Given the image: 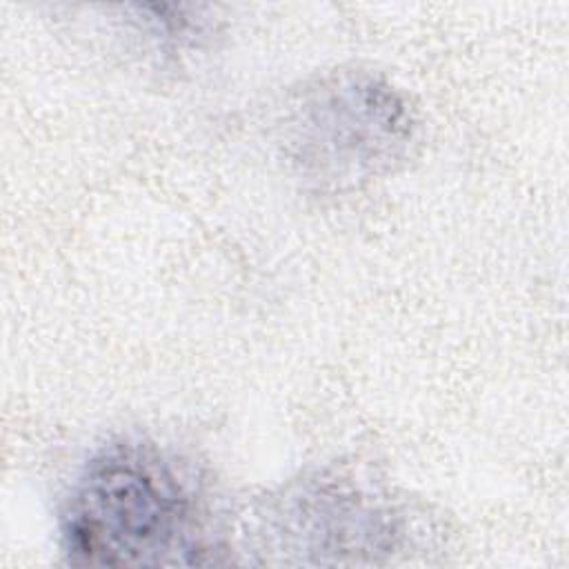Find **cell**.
Masks as SVG:
<instances>
[{"label": "cell", "mask_w": 569, "mask_h": 569, "mask_svg": "<svg viewBox=\"0 0 569 569\" xmlns=\"http://www.w3.org/2000/svg\"><path fill=\"white\" fill-rule=\"evenodd\" d=\"M293 129L302 167L329 182L351 184L402 158L413 140V116L389 84L345 76L307 93Z\"/></svg>", "instance_id": "cell-2"}, {"label": "cell", "mask_w": 569, "mask_h": 569, "mask_svg": "<svg viewBox=\"0 0 569 569\" xmlns=\"http://www.w3.org/2000/svg\"><path fill=\"white\" fill-rule=\"evenodd\" d=\"M60 538L82 567H187L216 551L191 473L142 440L111 442L84 465Z\"/></svg>", "instance_id": "cell-1"}, {"label": "cell", "mask_w": 569, "mask_h": 569, "mask_svg": "<svg viewBox=\"0 0 569 569\" xmlns=\"http://www.w3.org/2000/svg\"><path fill=\"white\" fill-rule=\"evenodd\" d=\"M284 522L293 529L296 549L322 556L320 562L325 556L342 562V553H389L400 536L393 511L338 482H318L293 496Z\"/></svg>", "instance_id": "cell-3"}]
</instances>
